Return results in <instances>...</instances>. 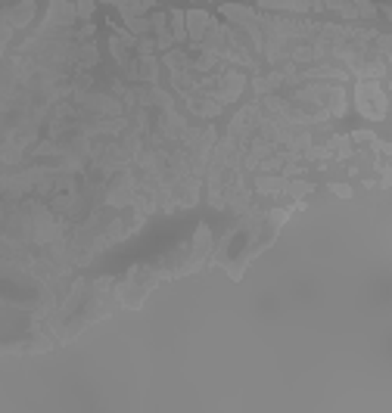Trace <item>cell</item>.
Instances as JSON below:
<instances>
[{
    "label": "cell",
    "mask_w": 392,
    "mask_h": 413,
    "mask_svg": "<svg viewBox=\"0 0 392 413\" xmlns=\"http://www.w3.org/2000/svg\"><path fill=\"white\" fill-rule=\"evenodd\" d=\"M103 4H113V6H122V4H128V0H103Z\"/></svg>",
    "instance_id": "6"
},
{
    "label": "cell",
    "mask_w": 392,
    "mask_h": 413,
    "mask_svg": "<svg viewBox=\"0 0 392 413\" xmlns=\"http://www.w3.org/2000/svg\"><path fill=\"white\" fill-rule=\"evenodd\" d=\"M259 10H289V13H321L334 10L349 19H373L377 6L371 0H259Z\"/></svg>",
    "instance_id": "1"
},
{
    "label": "cell",
    "mask_w": 392,
    "mask_h": 413,
    "mask_svg": "<svg viewBox=\"0 0 392 413\" xmlns=\"http://www.w3.org/2000/svg\"><path fill=\"white\" fill-rule=\"evenodd\" d=\"M355 103H358V112L371 122H383L386 118V84L383 81H373V78H361L355 88Z\"/></svg>",
    "instance_id": "3"
},
{
    "label": "cell",
    "mask_w": 392,
    "mask_h": 413,
    "mask_svg": "<svg viewBox=\"0 0 392 413\" xmlns=\"http://www.w3.org/2000/svg\"><path fill=\"white\" fill-rule=\"evenodd\" d=\"M75 10H78V19H81V22H91V16H93V0H75Z\"/></svg>",
    "instance_id": "4"
},
{
    "label": "cell",
    "mask_w": 392,
    "mask_h": 413,
    "mask_svg": "<svg viewBox=\"0 0 392 413\" xmlns=\"http://www.w3.org/2000/svg\"><path fill=\"white\" fill-rule=\"evenodd\" d=\"M330 190H334L336 196H343V199H349V196H352V190H349V187H339V184H334Z\"/></svg>",
    "instance_id": "5"
},
{
    "label": "cell",
    "mask_w": 392,
    "mask_h": 413,
    "mask_svg": "<svg viewBox=\"0 0 392 413\" xmlns=\"http://www.w3.org/2000/svg\"><path fill=\"white\" fill-rule=\"evenodd\" d=\"M31 16H35V0H0V56L13 34L31 22Z\"/></svg>",
    "instance_id": "2"
}]
</instances>
